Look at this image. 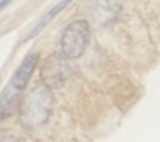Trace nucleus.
Wrapping results in <instances>:
<instances>
[{
    "label": "nucleus",
    "instance_id": "f257e3e1",
    "mask_svg": "<svg viewBox=\"0 0 160 142\" xmlns=\"http://www.w3.org/2000/svg\"><path fill=\"white\" fill-rule=\"evenodd\" d=\"M54 97L51 90L44 85L32 89L20 105V119L28 128H38L49 119Z\"/></svg>",
    "mask_w": 160,
    "mask_h": 142
},
{
    "label": "nucleus",
    "instance_id": "f03ea898",
    "mask_svg": "<svg viewBox=\"0 0 160 142\" xmlns=\"http://www.w3.org/2000/svg\"><path fill=\"white\" fill-rule=\"evenodd\" d=\"M90 24L83 19L72 22L65 28L60 44L63 55L70 59H76L81 56L90 41Z\"/></svg>",
    "mask_w": 160,
    "mask_h": 142
},
{
    "label": "nucleus",
    "instance_id": "7ed1b4c3",
    "mask_svg": "<svg viewBox=\"0 0 160 142\" xmlns=\"http://www.w3.org/2000/svg\"><path fill=\"white\" fill-rule=\"evenodd\" d=\"M70 66L66 58L59 54L49 56L41 69V78L49 89L62 87L69 77Z\"/></svg>",
    "mask_w": 160,
    "mask_h": 142
},
{
    "label": "nucleus",
    "instance_id": "20e7f679",
    "mask_svg": "<svg viewBox=\"0 0 160 142\" xmlns=\"http://www.w3.org/2000/svg\"><path fill=\"white\" fill-rule=\"evenodd\" d=\"M39 59V53H32L23 60L22 64L17 69L14 76L12 78V86L14 89L21 91L27 87L30 77L32 76L37 67Z\"/></svg>",
    "mask_w": 160,
    "mask_h": 142
},
{
    "label": "nucleus",
    "instance_id": "39448f33",
    "mask_svg": "<svg viewBox=\"0 0 160 142\" xmlns=\"http://www.w3.org/2000/svg\"><path fill=\"white\" fill-rule=\"evenodd\" d=\"M19 99L18 90L8 88L0 96V120L10 117L17 104Z\"/></svg>",
    "mask_w": 160,
    "mask_h": 142
},
{
    "label": "nucleus",
    "instance_id": "423d86ee",
    "mask_svg": "<svg viewBox=\"0 0 160 142\" xmlns=\"http://www.w3.org/2000/svg\"><path fill=\"white\" fill-rule=\"evenodd\" d=\"M72 1V0H62V1H60L59 3H58L54 8H52L40 21L39 23L35 26V27L28 33V35L26 37L25 39V42L27 41H29L30 39L34 38L35 36H37L59 12H61Z\"/></svg>",
    "mask_w": 160,
    "mask_h": 142
},
{
    "label": "nucleus",
    "instance_id": "0eeeda50",
    "mask_svg": "<svg viewBox=\"0 0 160 142\" xmlns=\"http://www.w3.org/2000/svg\"><path fill=\"white\" fill-rule=\"evenodd\" d=\"M12 1L13 0H1V1H0V11H2L4 8L9 6Z\"/></svg>",
    "mask_w": 160,
    "mask_h": 142
},
{
    "label": "nucleus",
    "instance_id": "6e6552de",
    "mask_svg": "<svg viewBox=\"0 0 160 142\" xmlns=\"http://www.w3.org/2000/svg\"><path fill=\"white\" fill-rule=\"evenodd\" d=\"M0 142H19V140L14 137H4L0 140Z\"/></svg>",
    "mask_w": 160,
    "mask_h": 142
}]
</instances>
